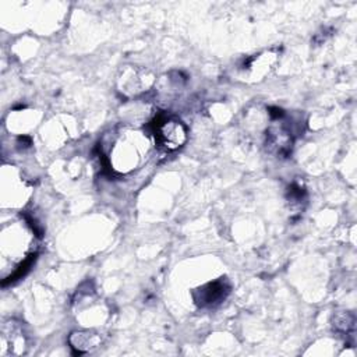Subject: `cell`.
Returning a JSON list of instances; mask_svg holds the SVG:
<instances>
[{
	"label": "cell",
	"instance_id": "6da1fadb",
	"mask_svg": "<svg viewBox=\"0 0 357 357\" xmlns=\"http://www.w3.org/2000/svg\"><path fill=\"white\" fill-rule=\"evenodd\" d=\"M151 130L156 144L166 151H174L180 148L187 137L184 124L167 114H159L155 117L151 123Z\"/></svg>",
	"mask_w": 357,
	"mask_h": 357
},
{
	"label": "cell",
	"instance_id": "7a4b0ae2",
	"mask_svg": "<svg viewBox=\"0 0 357 357\" xmlns=\"http://www.w3.org/2000/svg\"><path fill=\"white\" fill-rule=\"evenodd\" d=\"M227 293H229V286L226 284V280H218L202 287L199 290V297H195V301L201 307L215 305L220 303Z\"/></svg>",
	"mask_w": 357,
	"mask_h": 357
}]
</instances>
